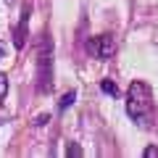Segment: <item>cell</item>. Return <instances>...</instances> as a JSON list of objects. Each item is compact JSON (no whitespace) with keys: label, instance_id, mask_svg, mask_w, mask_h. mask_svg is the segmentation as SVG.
<instances>
[{"label":"cell","instance_id":"6da1fadb","mask_svg":"<svg viewBox=\"0 0 158 158\" xmlns=\"http://www.w3.org/2000/svg\"><path fill=\"white\" fill-rule=\"evenodd\" d=\"M127 113L132 116V121H137L140 127L150 124V116H153V90L135 79L127 90Z\"/></svg>","mask_w":158,"mask_h":158},{"label":"cell","instance_id":"9c48e42d","mask_svg":"<svg viewBox=\"0 0 158 158\" xmlns=\"http://www.w3.org/2000/svg\"><path fill=\"white\" fill-rule=\"evenodd\" d=\"M142 156L145 158H158V145H148L145 150H142Z\"/></svg>","mask_w":158,"mask_h":158},{"label":"cell","instance_id":"52a82bcc","mask_svg":"<svg viewBox=\"0 0 158 158\" xmlns=\"http://www.w3.org/2000/svg\"><path fill=\"white\" fill-rule=\"evenodd\" d=\"M32 124H34V127H45V124H50V113H40Z\"/></svg>","mask_w":158,"mask_h":158},{"label":"cell","instance_id":"8fae6325","mask_svg":"<svg viewBox=\"0 0 158 158\" xmlns=\"http://www.w3.org/2000/svg\"><path fill=\"white\" fill-rule=\"evenodd\" d=\"M6 3H11V0H6Z\"/></svg>","mask_w":158,"mask_h":158},{"label":"cell","instance_id":"30bf717a","mask_svg":"<svg viewBox=\"0 0 158 158\" xmlns=\"http://www.w3.org/2000/svg\"><path fill=\"white\" fill-rule=\"evenodd\" d=\"M6 56V45H3V42H0V58Z\"/></svg>","mask_w":158,"mask_h":158},{"label":"cell","instance_id":"5b68a950","mask_svg":"<svg viewBox=\"0 0 158 158\" xmlns=\"http://www.w3.org/2000/svg\"><path fill=\"white\" fill-rule=\"evenodd\" d=\"M100 90L106 92V95H111V98H118V87H116V82H111V79H103Z\"/></svg>","mask_w":158,"mask_h":158},{"label":"cell","instance_id":"7a4b0ae2","mask_svg":"<svg viewBox=\"0 0 158 158\" xmlns=\"http://www.w3.org/2000/svg\"><path fill=\"white\" fill-rule=\"evenodd\" d=\"M37 90L40 92H50L53 90V42L45 34L42 45L37 53Z\"/></svg>","mask_w":158,"mask_h":158},{"label":"cell","instance_id":"277c9868","mask_svg":"<svg viewBox=\"0 0 158 158\" xmlns=\"http://www.w3.org/2000/svg\"><path fill=\"white\" fill-rule=\"evenodd\" d=\"M74 100H77V90L63 92V95H61V100H58V108H61V111H66L69 106H74Z\"/></svg>","mask_w":158,"mask_h":158},{"label":"cell","instance_id":"3957f363","mask_svg":"<svg viewBox=\"0 0 158 158\" xmlns=\"http://www.w3.org/2000/svg\"><path fill=\"white\" fill-rule=\"evenodd\" d=\"M87 50H90V56L98 58V61H108V58L116 53V42H113L111 34H98V37H92L90 42H87Z\"/></svg>","mask_w":158,"mask_h":158},{"label":"cell","instance_id":"8992f818","mask_svg":"<svg viewBox=\"0 0 158 158\" xmlns=\"http://www.w3.org/2000/svg\"><path fill=\"white\" fill-rule=\"evenodd\" d=\"M66 156H71V158H82V156H85V150H82L77 142H69V145H66Z\"/></svg>","mask_w":158,"mask_h":158},{"label":"cell","instance_id":"ba28073f","mask_svg":"<svg viewBox=\"0 0 158 158\" xmlns=\"http://www.w3.org/2000/svg\"><path fill=\"white\" fill-rule=\"evenodd\" d=\"M8 95V77L6 74H0V100Z\"/></svg>","mask_w":158,"mask_h":158}]
</instances>
